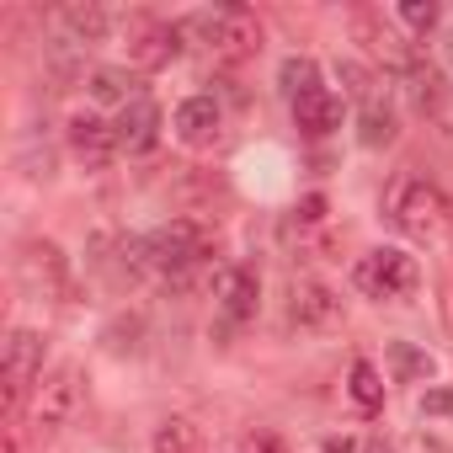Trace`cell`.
I'll use <instances>...</instances> for the list:
<instances>
[{
	"mask_svg": "<svg viewBox=\"0 0 453 453\" xmlns=\"http://www.w3.org/2000/svg\"><path fill=\"white\" fill-rule=\"evenodd\" d=\"M421 416H453V389H426L421 395Z\"/></svg>",
	"mask_w": 453,
	"mask_h": 453,
	"instance_id": "28",
	"label": "cell"
},
{
	"mask_svg": "<svg viewBox=\"0 0 453 453\" xmlns=\"http://www.w3.org/2000/svg\"><path fill=\"white\" fill-rule=\"evenodd\" d=\"M54 22L65 27V38L75 43V49H96L102 38H107V12L102 6H91V0H70V6H59L54 12Z\"/></svg>",
	"mask_w": 453,
	"mask_h": 453,
	"instance_id": "15",
	"label": "cell"
},
{
	"mask_svg": "<svg viewBox=\"0 0 453 453\" xmlns=\"http://www.w3.org/2000/svg\"><path fill=\"white\" fill-rule=\"evenodd\" d=\"M219 123H224V112H219L213 96H187V102L176 107V118H171L176 139L192 144V150H208V144L219 139Z\"/></svg>",
	"mask_w": 453,
	"mask_h": 453,
	"instance_id": "13",
	"label": "cell"
},
{
	"mask_svg": "<svg viewBox=\"0 0 453 453\" xmlns=\"http://www.w3.org/2000/svg\"><path fill=\"white\" fill-rule=\"evenodd\" d=\"M405 81V96H411V107L421 112V118H432V112H442V102H448V81H442V70L437 65H416L411 75H400Z\"/></svg>",
	"mask_w": 453,
	"mask_h": 453,
	"instance_id": "17",
	"label": "cell"
},
{
	"mask_svg": "<svg viewBox=\"0 0 453 453\" xmlns=\"http://www.w3.org/2000/svg\"><path fill=\"white\" fill-rule=\"evenodd\" d=\"M65 139H70V155L86 171H107V160L118 155V128L107 118H96V112H75L70 128H65Z\"/></svg>",
	"mask_w": 453,
	"mask_h": 453,
	"instance_id": "10",
	"label": "cell"
},
{
	"mask_svg": "<svg viewBox=\"0 0 453 453\" xmlns=\"http://www.w3.org/2000/svg\"><path fill=\"white\" fill-rule=\"evenodd\" d=\"M320 213H326V197H320V192H310V197L294 208V219H299V224H320Z\"/></svg>",
	"mask_w": 453,
	"mask_h": 453,
	"instance_id": "29",
	"label": "cell"
},
{
	"mask_svg": "<svg viewBox=\"0 0 453 453\" xmlns=\"http://www.w3.org/2000/svg\"><path fill=\"white\" fill-rule=\"evenodd\" d=\"M278 86H283V96H288V102H299V96L320 91V65H315L310 54H294V59H283Z\"/></svg>",
	"mask_w": 453,
	"mask_h": 453,
	"instance_id": "20",
	"label": "cell"
},
{
	"mask_svg": "<svg viewBox=\"0 0 453 453\" xmlns=\"http://www.w3.org/2000/svg\"><path fill=\"white\" fill-rule=\"evenodd\" d=\"M139 336H144V320H139V315H118L102 342H107V352L123 357V352H139Z\"/></svg>",
	"mask_w": 453,
	"mask_h": 453,
	"instance_id": "24",
	"label": "cell"
},
{
	"mask_svg": "<svg viewBox=\"0 0 453 453\" xmlns=\"http://www.w3.org/2000/svg\"><path fill=\"white\" fill-rule=\"evenodd\" d=\"M81 400H86V384H81V368L75 363H59L54 373H43V384H38V395H33V437L43 442V437H59L75 416H81Z\"/></svg>",
	"mask_w": 453,
	"mask_h": 453,
	"instance_id": "3",
	"label": "cell"
},
{
	"mask_svg": "<svg viewBox=\"0 0 453 453\" xmlns=\"http://www.w3.org/2000/svg\"><path fill=\"white\" fill-rule=\"evenodd\" d=\"M43 336L17 326L6 336V357H0V379H6V421H22V400L33 384H43Z\"/></svg>",
	"mask_w": 453,
	"mask_h": 453,
	"instance_id": "4",
	"label": "cell"
},
{
	"mask_svg": "<svg viewBox=\"0 0 453 453\" xmlns=\"http://www.w3.org/2000/svg\"><path fill=\"white\" fill-rule=\"evenodd\" d=\"M395 17H400V22H405L411 33H432L442 12L432 6V0H400V6H395Z\"/></svg>",
	"mask_w": 453,
	"mask_h": 453,
	"instance_id": "26",
	"label": "cell"
},
{
	"mask_svg": "<svg viewBox=\"0 0 453 453\" xmlns=\"http://www.w3.org/2000/svg\"><path fill=\"white\" fill-rule=\"evenodd\" d=\"M294 123H299V134H310V139L336 134V128H342V96H331L326 86L310 91V96H299V102H294Z\"/></svg>",
	"mask_w": 453,
	"mask_h": 453,
	"instance_id": "16",
	"label": "cell"
},
{
	"mask_svg": "<svg viewBox=\"0 0 453 453\" xmlns=\"http://www.w3.org/2000/svg\"><path fill=\"white\" fill-rule=\"evenodd\" d=\"M118 150L123 155H144V150H155V139H160V107L150 102V96H134L123 112H118Z\"/></svg>",
	"mask_w": 453,
	"mask_h": 453,
	"instance_id": "12",
	"label": "cell"
},
{
	"mask_svg": "<svg viewBox=\"0 0 453 453\" xmlns=\"http://www.w3.org/2000/svg\"><path fill=\"white\" fill-rule=\"evenodd\" d=\"M17 165H22L27 181H49V176H54V150H49V139L38 144V134H22V155H17Z\"/></svg>",
	"mask_w": 453,
	"mask_h": 453,
	"instance_id": "22",
	"label": "cell"
},
{
	"mask_svg": "<svg viewBox=\"0 0 453 453\" xmlns=\"http://www.w3.org/2000/svg\"><path fill=\"white\" fill-rule=\"evenodd\" d=\"M203 27L213 33V54L224 65H246L262 54V22L251 6H224L219 17H203Z\"/></svg>",
	"mask_w": 453,
	"mask_h": 453,
	"instance_id": "8",
	"label": "cell"
},
{
	"mask_svg": "<svg viewBox=\"0 0 453 453\" xmlns=\"http://www.w3.org/2000/svg\"><path fill=\"white\" fill-rule=\"evenodd\" d=\"M288 320H294L299 331H336V326H342V299H336L326 283L299 278V283L288 288Z\"/></svg>",
	"mask_w": 453,
	"mask_h": 453,
	"instance_id": "11",
	"label": "cell"
},
{
	"mask_svg": "<svg viewBox=\"0 0 453 453\" xmlns=\"http://www.w3.org/2000/svg\"><path fill=\"white\" fill-rule=\"evenodd\" d=\"M336 75L347 81V96H357V102H373V96H379V81H373L357 59H342V65H336Z\"/></svg>",
	"mask_w": 453,
	"mask_h": 453,
	"instance_id": "27",
	"label": "cell"
},
{
	"mask_svg": "<svg viewBox=\"0 0 453 453\" xmlns=\"http://www.w3.org/2000/svg\"><path fill=\"white\" fill-rule=\"evenodd\" d=\"M251 453H283V442H278L273 432H257V437H251Z\"/></svg>",
	"mask_w": 453,
	"mask_h": 453,
	"instance_id": "30",
	"label": "cell"
},
{
	"mask_svg": "<svg viewBox=\"0 0 453 453\" xmlns=\"http://www.w3.org/2000/svg\"><path fill=\"white\" fill-rule=\"evenodd\" d=\"M326 453H357V442H326Z\"/></svg>",
	"mask_w": 453,
	"mask_h": 453,
	"instance_id": "31",
	"label": "cell"
},
{
	"mask_svg": "<svg viewBox=\"0 0 453 453\" xmlns=\"http://www.w3.org/2000/svg\"><path fill=\"white\" fill-rule=\"evenodd\" d=\"M352 38H357L373 59H384V70H395V75H411V70L421 65V49H416V43H405V38L384 22V12L357 6V12H352Z\"/></svg>",
	"mask_w": 453,
	"mask_h": 453,
	"instance_id": "7",
	"label": "cell"
},
{
	"mask_svg": "<svg viewBox=\"0 0 453 453\" xmlns=\"http://www.w3.org/2000/svg\"><path fill=\"white\" fill-rule=\"evenodd\" d=\"M395 107L384 102V96H373V102H363V118H357V139L368 144V150H384V144H395Z\"/></svg>",
	"mask_w": 453,
	"mask_h": 453,
	"instance_id": "19",
	"label": "cell"
},
{
	"mask_svg": "<svg viewBox=\"0 0 453 453\" xmlns=\"http://www.w3.org/2000/svg\"><path fill=\"white\" fill-rule=\"evenodd\" d=\"M389 363H395V373H400V379H426V373H432V357H426V352H416L411 342H395V347H389Z\"/></svg>",
	"mask_w": 453,
	"mask_h": 453,
	"instance_id": "25",
	"label": "cell"
},
{
	"mask_svg": "<svg viewBox=\"0 0 453 453\" xmlns=\"http://www.w3.org/2000/svg\"><path fill=\"white\" fill-rule=\"evenodd\" d=\"M384 213L405 241H421V246H437L448 235V224H453L448 197L426 176H395L389 192H384Z\"/></svg>",
	"mask_w": 453,
	"mask_h": 453,
	"instance_id": "1",
	"label": "cell"
},
{
	"mask_svg": "<svg viewBox=\"0 0 453 453\" xmlns=\"http://www.w3.org/2000/svg\"><path fill=\"white\" fill-rule=\"evenodd\" d=\"M352 283H357V294H368V299H405V294L421 283V273H416V262H411L405 251L384 246V251H368V257L352 267Z\"/></svg>",
	"mask_w": 453,
	"mask_h": 453,
	"instance_id": "6",
	"label": "cell"
},
{
	"mask_svg": "<svg viewBox=\"0 0 453 453\" xmlns=\"http://www.w3.org/2000/svg\"><path fill=\"white\" fill-rule=\"evenodd\" d=\"M91 96H96V102H123V107H128L139 91H134V81H128L123 70H91Z\"/></svg>",
	"mask_w": 453,
	"mask_h": 453,
	"instance_id": "23",
	"label": "cell"
},
{
	"mask_svg": "<svg viewBox=\"0 0 453 453\" xmlns=\"http://www.w3.org/2000/svg\"><path fill=\"white\" fill-rule=\"evenodd\" d=\"M347 389H352V400H357L368 416H373V411H384V379H379V368H373L368 357H357V363H352V384H347Z\"/></svg>",
	"mask_w": 453,
	"mask_h": 453,
	"instance_id": "21",
	"label": "cell"
},
{
	"mask_svg": "<svg viewBox=\"0 0 453 453\" xmlns=\"http://www.w3.org/2000/svg\"><path fill=\"white\" fill-rule=\"evenodd\" d=\"M448 59H453V38H448Z\"/></svg>",
	"mask_w": 453,
	"mask_h": 453,
	"instance_id": "32",
	"label": "cell"
},
{
	"mask_svg": "<svg viewBox=\"0 0 453 453\" xmlns=\"http://www.w3.org/2000/svg\"><path fill=\"white\" fill-rule=\"evenodd\" d=\"M208 246H213V230L203 219H171V224L144 235V267L160 278H176V273L197 267L208 257Z\"/></svg>",
	"mask_w": 453,
	"mask_h": 453,
	"instance_id": "2",
	"label": "cell"
},
{
	"mask_svg": "<svg viewBox=\"0 0 453 453\" xmlns=\"http://www.w3.org/2000/svg\"><path fill=\"white\" fill-rule=\"evenodd\" d=\"M150 448L155 453H208V437H203V426L192 416H165L155 426V442Z\"/></svg>",
	"mask_w": 453,
	"mask_h": 453,
	"instance_id": "18",
	"label": "cell"
},
{
	"mask_svg": "<svg viewBox=\"0 0 453 453\" xmlns=\"http://www.w3.org/2000/svg\"><path fill=\"white\" fill-rule=\"evenodd\" d=\"M176 54H181V27H171V22H160V17H134V22H128V65H134V70L155 75V70H165Z\"/></svg>",
	"mask_w": 453,
	"mask_h": 453,
	"instance_id": "9",
	"label": "cell"
},
{
	"mask_svg": "<svg viewBox=\"0 0 453 453\" xmlns=\"http://www.w3.org/2000/svg\"><path fill=\"white\" fill-rule=\"evenodd\" d=\"M17 283L33 299H65L70 294V262L54 241H22L17 246Z\"/></svg>",
	"mask_w": 453,
	"mask_h": 453,
	"instance_id": "5",
	"label": "cell"
},
{
	"mask_svg": "<svg viewBox=\"0 0 453 453\" xmlns=\"http://www.w3.org/2000/svg\"><path fill=\"white\" fill-rule=\"evenodd\" d=\"M213 299L230 320H251L257 315V273L251 267H224L213 278Z\"/></svg>",
	"mask_w": 453,
	"mask_h": 453,
	"instance_id": "14",
	"label": "cell"
}]
</instances>
